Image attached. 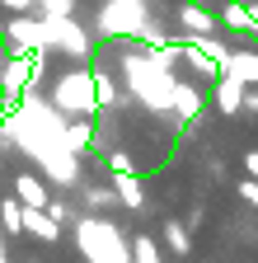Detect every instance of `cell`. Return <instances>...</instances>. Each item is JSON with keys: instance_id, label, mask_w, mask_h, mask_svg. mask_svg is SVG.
Instances as JSON below:
<instances>
[{"instance_id": "cell-1", "label": "cell", "mask_w": 258, "mask_h": 263, "mask_svg": "<svg viewBox=\"0 0 258 263\" xmlns=\"http://www.w3.org/2000/svg\"><path fill=\"white\" fill-rule=\"evenodd\" d=\"M122 76H127L132 99H141V108H150V113H169V99H174V71H160V66H150L141 52H132V57L122 61Z\"/></svg>"}, {"instance_id": "cell-2", "label": "cell", "mask_w": 258, "mask_h": 263, "mask_svg": "<svg viewBox=\"0 0 258 263\" xmlns=\"http://www.w3.org/2000/svg\"><path fill=\"white\" fill-rule=\"evenodd\" d=\"M52 108L66 118H94L99 113V99H94V71L80 66V71H61L52 80Z\"/></svg>"}, {"instance_id": "cell-3", "label": "cell", "mask_w": 258, "mask_h": 263, "mask_svg": "<svg viewBox=\"0 0 258 263\" xmlns=\"http://www.w3.org/2000/svg\"><path fill=\"white\" fill-rule=\"evenodd\" d=\"M150 24L146 0H104L99 5V33L104 38H141Z\"/></svg>"}, {"instance_id": "cell-4", "label": "cell", "mask_w": 258, "mask_h": 263, "mask_svg": "<svg viewBox=\"0 0 258 263\" xmlns=\"http://www.w3.org/2000/svg\"><path fill=\"white\" fill-rule=\"evenodd\" d=\"M47 33H52V47H56V52H66V57H75L80 66L94 57L89 28H85V24H75L71 14H66V19H47Z\"/></svg>"}, {"instance_id": "cell-5", "label": "cell", "mask_w": 258, "mask_h": 263, "mask_svg": "<svg viewBox=\"0 0 258 263\" xmlns=\"http://www.w3.org/2000/svg\"><path fill=\"white\" fill-rule=\"evenodd\" d=\"M5 38L14 43V52H52L47 19H33V14H14L5 24Z\"/></svg>"}, {"instance_id": "cell-6", "label": "cell", "mask_w": 258, "mask_h": 263, "mask_svg": "<svg viewBox=\"0 0 258 263\" xmlns=\"http://www.w3.org/2000/svg\"><path fill=\"white\" fill-rule=\"evenodd\" d=\"M0 89H5V99H19L24 89H33V57L28 52H14L0 66Z\"/></svg>"}, {"instance_id": "cell-7", "label": "cell", "mask_w": 258, "mask_h": 263, "mask_svg": "<svg viewBox=\"0 0 258 263\" xmlns=\"http://www.w3.org/2000/svg\"><path fill=\"white\" fill-rule=\"evenodd\" d=\"M202 89L197 85H188V80H174V99H169V113L178 118V122H197L202 118Z\"/></svg>"}, {"instance_id": "cell-8", "label": "cell", "mask_w": 258, "mask_h": 263, "mask_svg": "<svg viewBox=\"0 0 258 263\" xmlns=\"http://www.w3.org/2000/svg\"><path fill=\"white\" fill-rule=\"evenodd\" d=\"M221 76H230L240 85H258V52L253 47H235L230 57L221 61Z\"/></svg>"}, {"instance_id": "cell-9", "label": "cell", "mask_w": 258, "mask_h": 263, "mask_svg": "<svg viewBox=\"0 0 258 263\" xmlns=\"http://www.w3.org/2000/svg\"><path fill=\"white\" fill-rule=\"evenodd\" d=\"M174 19H178V28H188V38H207V33H216V14L202 10L197 0H183Z\"/></svg>"}, {"instance_id": "cell-10", "label": "cell", "mask_w": 258, "mask_h": 263, "mask_svg": "<svg viewBox=\"0 0 258 263\" xmlns=\"http://www.w3.org/2000/svg\"><path fill=\"white\" fill-rule=\"evenodd\" d=\"M94 141H99V132H94V118L61 122V146H66L71 155H85V151H94Z\"/></svg>"}, {"instance_id": "cell-11", "label": "cell", "mask_w": 258, "mask_h": 263, "mask_svg": "<svg viewBox=\"0 0 258 263\" xmlns=\"http://www.w3.org/2000/svg\"><path fill=\"white\" fill-rule=\"evenodd\" d=\"M24 235H33V240H43V245H56V240H61V226H56L43 207H24Z\"/></svg>"}, {"instance_id": "cell-12", "label": "cell", "mask_w": 258, "mask_h": 263, "mask_svg": "<svg viewBox=\"0 0 258 263\" xmlns=\"http://www.w3.org/2000/svg\"><path fill=\"white\" fill-rule=\"evenodd\" d=\"M113 193H117V202H122L127 212H141V207H146V183L136 179V170H132V174H113Z\"/></svg>"}, {"instance_id": "cell-13", "label": "cell", "mask_w": 258, "mask_h": 263, "mask_svg": "<svg viewBox=\"0 0 258 263\" xmlns=\"http://www.w3.org/2000/svg\"><path fill=\"white\" fill-rule=\"evenodd\" d=\"M14 197H19L24 207H47L52 188H47V179H38V174H19V179H14Z\"/></svg>"}, {"instance_id": "cell-14", "label": "cell", "mask_w": 258, "mask_h": 263, "mask_svg": "<svg viewBox=\"0 0 258 263\" xmlns=\"http://www.w3.org/2000/svg\"><path fill=\"white\" fill-rule=\"evenodd\" d=\"M240 104H244V85L230 80V76H216V108H221L225 118H235Z\"/></svg>"}, {"instance_id": "cell-15", "label": "cell", "mask_w": 258, "mask_h": 263, "mask_svg": "<svg viewBox=\"0 0 258 263\" xmlns=\"http://www.w3.org/2000/svg\"><path fill=\"white\" fill-rule=\"evenodd\" d=\"M0 235H24V202L14 193L0 197Z\"/></svg>"}, {"instance_id": "cell-16", "label": "cell", "mask_w": 258, "mask_h": 263, "mask_svg": "<svg viewBox=\"0 0 258 263\" xmlns=\"http://www.w3.org/2000/svg\"><path fill=\"white\" fill-rule=\"evenodd\" d=\"M94 99H99V113H104V108H117L122 94H117V80H113L108 71H94Z\"/></svg>"}, {"instance_id": "cell-17", "label": "cell", "mask_w": 258, "mask_h": 263, "mask_svg": "<svg viewBox=\"0 0 258 263\" xmlns=\"http://www.w3.org/2000/svg\"><path fill=\"white\" fill-rule=\"evenodd\" d=\"M221 24H225V28H235V33H258L249 5H225V10H221Z\"/></svg>"}, {"instance_id": "cell-18", "label": "cell", "mask_w": 258, "mask_h": 263, "mask_svg": "<svg viewBox=\"0 0 258 263\" xmlns=\"http://www.w3.org/2000/svg\"><path fill=\"white\" fill-rule=\"evenodd\" d=\"M165 245L174 249V254H192V235H188V221H165Z\"/></svg>"}, {"instance_id": "cell-19", "label": "cell", "mask_w": 258, "mask_h": 263, "mask_svg": "<svg viewBox=\"0 0 258 263\" xmlns=\"http://www.w3.org/2000/svg\"><path fill=\"white\" fill-rule=\"evenodd\" d=\"M127 249H132V263H165V258H160V249H155V235H136Z\"/></svg>"}, {"instance_id": "cell-20", "label": "cell", "mask_w": 258, "mask_h": 263, "mask_svg": "<svg viewBox=\"0 0 258 263\" xmlns=\"http://www.w3.org/2000/svg\"><path fill=\"white\" fill-rule=\"evenodd\" d=\"M43 212H47V216H52V221H56L61 230H66V226L75 221V207L66 202V197H47V207H43Z\"/></svg>"}, {"instance_id": "cell-21", "label": "cell", "mask_w": 258, "mask_h": 263, "mask_svg": "<svg viewBox=\"0 0 258 263\" xmlns=\"http://www.w3.org/2000/svg\"><path fill=\"white\" fill-rule=\"evenodd\" d=\"M89 207H94V212L117 207V193H113V188H89Z\"/></svg>"}, {"instance_id": "cell-22", "label": "cell", "mask_w": 258, "mask_h": 263, "mask_svg": "<svg viewBox=\"0 0 258 263\" xmlns=\"http://www.w3.org/2000/svg\"><path fill=\"white\" fill-rule=\"evenodd\" d=\"M108 170H113V174H132V160H127V151H108Z\"/></svg>"}, {"instance_id": "cell-23", "label": "cell", "mask_w": 258, "mask_h": 263, "mask_svg": "<svg viewBox=\"0 0 258 263\" xmlns=\"http://www.w3.org/2000/svg\"><path fill=\"white\" fill-rule=\"evenodd\" d=\"M235 193H240V197H244V202H249V207L258 212V179H244V183H240Z\"/></svg>"}, {"instance_id": "cell-24", "label": "cell", "mask_w": 258, "mask_h": 263, "mask_svg": "<svg viewBox=\"0 0 258 263\" xmlns=\"http://www.w3.org/2000/svg\"><path fill=\"white\" fill-rule=\"evenodd\" d=\"M240 113H253V118H258V85H244V104H240Z\"/></svg>"}, {"instance_id": "cell-25", "label": "cell", "mask_w": 258, "mask_h": 263, "mask_svg": "<svg viewBox=\"0 0 258 263\" xmlns=\"http://www.w3.org/2000/svg\"><path fill=\"white\" fill-rule=\"evenodd\" d=\"M0 10H10V14H28V10H33V0H0Z\"/></svg>"}, {"instance_id": "cell-26", "label": "cell", "mask_w": 258, "mask_h": 263, "mask_svg": "<svg viewBox=\"0 0 258 263\" xmlns=\"http://www.w3.org/2000/svg\"><path fill=\"white\" fill-rule=\"evenodd\" d=\"M244 174L258 179V151H244Z\"/></svg>"}]
</instances>
